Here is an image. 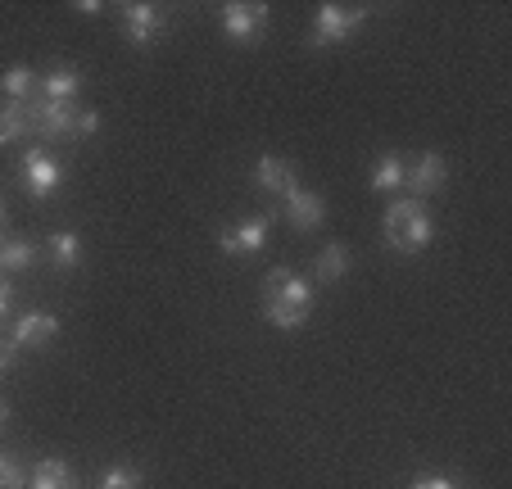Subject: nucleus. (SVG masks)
<instances>
[{"label":"nucleus","instance_id":"nucleus-1","mask_svg":"<svg viewBox=\"0 0 512 489\" xmlns=\"http://www.w3.org/2000/svg\"><path fill=\"white\" fill-rule=\"evenodd\" d=\"M313 313V286L290 268H272L263 281V317H268L277 331H295L304 326Z\"/></svg>","mask_w":512,"mask_h":489},{"label":"nucleus","instance_id":"nucleus-2","mask_svg":"<svg viewBox=\"0 0 512 489\" xmlns=\"http://www.w3.org/2000/svg\"><path fill=\"white\" fill-rule=\"evenodd\" d=\"M381 231H386V245L395 254H422L435 236V222L422 200H395L381 218Z\"/></svg>","mask_w":512,"mask_h":489},{"label":"nucleus","instance_id":"nucleus-3","mask_svg":"<svg viewBox=\"0 0 512 489\" xmlns=\"http://www.w3.org/2000/svg\"><path fill=\"white\" fill-rule=\"evenodd\" d=\"M368 23V10H358V5H322L318 19H313V32H309V46L322 50V46H340L349 41L358 28Z\"/></svg>","mask_w":512,"mask_h":489},{"label":"nucleus","instance_id":"nucleus-4","mask_svg":"<svg viewBox=\"0 0 512 489\" xmlns=\"http://www.w3.org/2000/svg\"><path fill=\"white\" fill-rule=\"evenodd\" d=\"M28 114H32V132H37L41 141H64V136H73V127H78V105H73V100L37 96L28 105Z\"/></svg>","mask_w":512,"mask_h":489},{"label":"nucleus","instance_id":"nucleus-5","mask_svg":"<svg viewBox=\"0 0 512 489\" xmlns=\"http://www.w3.org/2000/svg\"><path fill=\"white\" fill-rule=\"evenodd\" d=\"M445 182H449V163L440 154H417V159L404 163V186L399 191H408V200H431Z\"/></svg>","mask_w":512,"mask_h":489},{"label":"nucleus","instance_id":"nucleus-6","mask_svg":"<svg viewBox=\"0 0 512 489\" xmlns=\"http://www.w3.org/2000/svg\"><path fill=\"white\" fill-rule=\"evenodd\" d=\"M218 23H223V32L232 41L250 46V41H259L263 32H268V5H245V0H232V5L218 10Z\"/></svg>","mask_w":512,"mask_h":489},{"label":"nucleus","instance_id":"nucleus-7","mask_svg":"<svg viewBox=\"0 0 512 489\" xmlns=\"http://www.w3.org/2000/svg\"><path fill=\"white\" fill-rule=\"evenodd\" d=\"M55 186H59V159L55 154H46L41 145L23 154V191H28L32 200H50Z\"/></svg>","mask_w":512,"mask_h":489},{"label":"nucleus","instance_id":"nucleus-8","mask_svg":"<svg viewBox=\"0 0 512 489\" xmlns=\"http://www.w3.org/2000/svg\"><path fill=\"white\" fill-rule=\"evenodd\" d=\"M268 227H272V218H245V222H236V227H227V231H218V250L223 254H259L263 245H268Z\"/></svg>","mask_w":512,"mask_h":489},{"label":"nucleus","instance_id":"nucleus-9","mask_svg":"<svg viewBox=\"0 0 512 489\" xmlns=\"http://www.w3.org/2000/svg\"><path fill=\"white\" fill-rule=\"evenodd\" d=\"M254 182H259V191L286 200L290 191H300V168L290 159H281V154H263V159L254 163Z\"/></svg>","mask_w":512,"mask_h":489},{"label":"nucleus","instance_id":"nucleus-10","mask_svg":"<svg viewBox=\"0 0 512 489\" xmlns=\"http://www.w3.org/2000/svg\"><path fill=\"white\" fill-rule=\"evenodd\" d=\"M59 336V317L50 313H19L14 317V349H46Z\"/></svg>","mask_w":512,"mask_h":489},{"label":"nucleus","instance_id":"nucleus-11","mask_svg":"<svg viewBox=\"0 0 512 489\" xmlns=\"http://www.w3.org/2000/svg\"><path fill=\"white\" fill-rule=\"evenodd\" d=\"M123 37L132 46H150V41L164 37V14L155 5H127L123 10Z\"/></svg>","mask_w":512,"mask_h":489},{"label":"nucleus","instance_id":"nucleus-12","mask_svg":"<svg viewBox=\"0 0 512 489\" xmlns=\"http://www.w3.org/2000/svg\"><path fill=\"white\" fill-rule=\"evenodd\" d=\"M286 218L295 231H318L322 218H327V204H322V195H313L300 186V191L286 195Z\"/></svg>","mask_w":512,"mask_h":489},{"label":"nucleus","instance_id":"nucleus-13","mask_svg":"<svg viewBox=\"0 0 512 489\" xmlns=\"http://www.w3.org/2000/svg\"><path fill=\"white\" fill-rule=\"evenodd\" d=\"M46 245H50V259H55L59 272H73L82 263V236H78V231L59 227V231H50V236H46Z\"/></svg>","mask_w":512,"mask_h":489},{"label":"nucleus","instance_id":"nucleus-14","mask_svg":"<svg viewBox=\"0 0 512 489\" xmlns=\"http://www.w3.org/2000/svg\"><path fill=\"white\" fill-rule=\"evenodd\" d=\"M404 154H395V150H386V154H381V159H377V173H372V191H377V195H390V191H399V186H404Z\"/></svg>","mask_w":512,"mask_h":489},{"label":"nucleus","instance_id":"nucleus-15","mask_svg":"<svg viewBox=\"0 0 512 489\" xmlns=\"http://www.w3.org/2000/svg\"><path fill=\"white\" fill-rule=\"evenodd\" d=\"M37 73H32V68H5V73H0V91H5V96L14 100V105H28L32 96H37Z\"/></svg>","mask_w":512,"mask_h":489},{"label":"nucleus","instance_id":"nucleus-16","mask_svg":"<svg viewBox=\"0 0 512 489\" xmlns=\"http://www.w3.org/2000/svg\"><path fill=\"white\" fill-rule=\"evenodd\" d=\"M313 272H318V281H345V277H349V250L340 245V240L322 245V250H318V263H313Z\"/></svg>","mask_w":512,"mask_h":489},{"label":"nucleus","instance_id":"nucleus-17","mask_svg":"<svg viewBox=\"0 0 512 489\" xmlns=\"http://www.w3.org/2000/svg\"><path fill=\"white\" fill-rule=\"evenodd\" d=\"M23 136H32V114L28 105H0V145H14L23 141Z\"/></svg>","mask_w":512,"mask_h":489},{"label":"nucleus","instance_id":"nucleus-18","mask_svg":"<svg viewBox=\"0 0 512 489\" xmlns=\"http://www.w3.org/2000/svg\"><path fill=\"white\" fill-rule=\"evenodd\" d=\"M32 263H37V245L23 236H10L5 245H0V268L5 272H28Z\"/></svg>","mask_w":512,"mask_h":489},{"label":"nucleus","instance_id":"nucleus-19","mask_svg":"<svg viewBox=\"0 0 512 489\" xmlns=\"http://www.w3.org/2000/svg\"><path fill=\"white\" fill-rule=\"evenodd\" d=\"M28 489H73V471H68L64 458H46L37 471H32Z\"/></svg>","mask_w":512,"mask_h":489},{"label":"nucleus","instance_id":"nucleus-20","mask_svg":"<svg viewBox=\"0 0 512 489\" xmlns=\"http://www.w3.org/2000/svg\"><path fill=\"white\" fill-rule=\"evenodd\" d=\"M37 91H46V100H73V91H82V73H73V68H55V73L41 77Z\"/></svg>","mask_w":512,"mask_h":489},{"label":"nucleus","instance_id":"nucleus-21","mask_svg":"<svg viewBox=\"0 0 512 489\" xmlns=\"http://www.w3.org/2000/svg\"><path fill=\"white\" fill-rule=\"evenodd\" d=\"M100 489H145V476L136 467H109L100 476Z\"/></svg>","mask_w":512,"mask_h":489},{"label":"nucleus","instance_id":"nucleus-22","mask_svg":"<svg viewBox=\"0 0 512 489\" xmlns=\"http://www.w3.org/2000/svg\"><path fill=\"white\" fill-rule=\"evenodd\" d=\"M0 489H28V476H23V467L14 458H5V453H0Z\"/></svg>","mask_w":512,"mask_h":489},{"label":"nucleus","instance_id":"nucleus-23","mask_svg":"<svg viewBox=\"0 0 512 489\" xmlns=\"http://www.w3.org/2000/svg\"><path fill=\"white\" fill-rule=\"evenodd\" d=\"M96 132H100V114H96V109H82L73 136H82V141H87V136H96Z\"/></svg>","mask_w":512,"mask_h":489},{"label":"nucleus","instance_id":"nucleus-24","mask_svg":"<svg viewBox=\"0 0 512 489\" xmlns=\"http://www.w3.org/2000/svg\"><path fill=\"white\" fill-rule=\"evenodd\" d=\"M408 489H458V485H454L449 476H417Z\"/></svg>","mask_w":512,"mask_h":489},{"label":"nucleus","instance_id":"nucleus-25","mask_svg":"<svg viewBox=\"0 0 512 489\" xmlns=\"http://www.w3.org/2000/svg\"><path fill=\"white\" fill-rule=\"evenodd\" d=\"M14 313V290H10V281H0V322Z\"/></svg>","mask_w":512,"mask_h":489},{"label":"nucleus","instance_id":"nucleus-26","mask_svg":"<svg viewBox=\"0 0 512 489\" xmlns=\"http://www.w3.org/2000/svg\"><path fill=\"white\" fill-rule=\"evenodd\" d=\"M14 358H19V349H14V340H10V345L0 340V372H10V367H14Z\"/></svg>","mask_w":512,"mask_h":489},{"label":"nucleus","instance_id":"nucleus-27","mask_svg":"<svg viewBox=\"0 0 512 489\" xmlns=\"http://www.w3.org/2000/svg\"><path fill=\"white\" fill-rule=\"evenodd\" d=\"M5 422H10V403H0V431H5Z\"/></svg>","mask_w":512,"mask_h":489},{"label":"nucleus","instance_id":"nucleus-28","mask_svg":"<svg viewBox=\"0 0 512 489\" xmlns=\"http://www.w3.org/2000/svg\"><path fill=\"white\" fill-rule=\"evenodd\" d=\"M0 227H5V209H0Z\"/></svg>","mask_w":512,"mask_h":489}]
</instances>
